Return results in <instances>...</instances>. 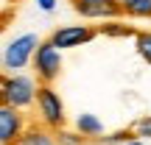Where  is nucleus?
Segmentation results:
<instances>
[{
  "label": "nucleus",
  "mask_w": 151,
  "mask_h": 145,
  "mask_svg": "<svg viewBox=\"0 0 151 145\" xmlns=\"http://www.w3.org/2000/svg\"><path fill=\"white\" fill-rule=\"evenodd\" d=\"M76 131L84 134V137H101V134H104V123L95 117V114L81 112L78 117H76Z\"/></svg>",
  "instance_id": "nucleus-9"
},
{
  "label": "nucleus",
  "mask_w": 151,
  "mask_h": 145,
  "mask_svg": "<svg viewBox=\"0 0 151 145\" xmlns=\"http://www.w3.org/2000/svg\"><path fill=\"white\" fill-rule=\"evenodd\" d=\"M14 145H59V140H56V131L45 129V126H28L25 134Z\"/></svg>",
  "instance_id": "nucleus-8"
},
{
  "label": "nucleus",
  "mask_w": 151,
  "mask_h": 145,
  "mask_svg": "<svg viewBox=\"0 0 151 145\" xmlns=\"http://www.w3.org/2000/svg\"><path fill=\"white\" fill-rule=\"evenodd\" d=\"M137 53L143 61L151 64V31H140L137 34Z\"/></svg>",
  "instance_id": "nucleus-12"
},
{
  "label": "nucleus",
  "mask_w": 151,
  "mask_h": 145,
  "mask_svg": "<svg viewBox=\"0 0 151 145\" xmlns=\"http://www.w3.org/2000/svg\"><path fill=\"white\" fill-rule=\"evenodd\" d=\"M70 3H73V11L81 14L84 20L109 22V20H118V17L123 14L120 0H70Z\"/></svg>",
  "instance_id": "nucleus-5"
},
{
  "label": "nucleus",
  "mask_w": 151,
  "mask_h": 145,
  "mask_svg": "<svg viewBox=\"0 0 151 145\" xmlns=\"http://www.w3.org/2000/svg\"><path fill=\"white\" fill-rule=\"evenodd\" d=\"M37 6L42 11H53V6H56V0H37Z\"/></svg>",
  "instance_id": "nucleus-16"
},
{
  "label": "nucleus",
  "mask_w": 151,
  "mask_h": 145,
  "mask_svg": "<svg viewBox=\"0 0 151 145\" xmlns=\"http://www.w3.org/2000/svg\"><path fill=\"white\" fill-rule=\"evenodd\" d=\"M39 45L42 42L37 39V34H22V36L11 39L3 50V67L9 70V75H14V70H22L25 64H34Z\"/></svg>",
  "instance_id": "nucleus-3"
},
{
  "label": "nucleus",
  "mask_w": 151,
  "mask_h": 145,
  "mask_svg": "<svg viewBox=\"0 0 151 145\" xmlns=\"http://www.w3.org/2000/svg\"><path fill=\"white\" fill-rule=\"evenodd\" d=\"M34 70H37L39 84H50V86H53V81L59 78V73H62V50L56 48L50 39H45V42L37 48Z\"/></svg>",
  "instance_id": "nucleus-4"
},
{
  "label": "nucleus",
  "mask_w": 151,
  "mask_h": 145,
  "mask_svg": "<svg viewBox=\"0 0 151 145\" xmlns=\"http://www.w3.org/2000/svg\"><path fill=\"white\" fill-rule=\"evenodd\" d=\"M95 36H98V28L92 25H62L50 34V42L59 50H67V48H81L84 42H90Z\"/></svg>",
  "instance_id": "nucleus-6"
},
{
  "label": "nucleus",
  "mask_w": 151,
  "mask_h": 145,
  "mask_svg": "<svg viewBox=\"0 0 151 145\" xmlns=\"http://www.w3.org/2000/svg\"><path fill=\"white\" fill-rule=\"evenodd\" d=\"M132 131H134V137L137 140H151V114H146V117H137L134 120V126H132Z\"/></svg>",
  "instance_id": "nucleus-15"
},
{
  "label": "nucleus",
  "mask_w": 151,
  "mask_h": 145,
  "mask_svg": "<svg viewBox=\"0 0 151 145\" xmlns=\"http://www.w3.org/2000/svg\"><path fill=\"white\" fill-rule=\"evenodd\" d=\"M132 140H137L134 137V131L132 129H123V131H115V134H109V137H104V145H126V142H132Z\"/></svg>",
  "instance_id": "nucleus-14"
},
{
  "label": "nucleus",
  "mask_w": 151,
  "mask_h": 145,
  "mask_svg": "<svg viewBox=\"0 0 151 145\" xmlns=\"http://www.w3.org/2000/svg\"><path fill=\"white\" fill-rule=\"evenodd\" d=\"M11 3H17V0H3V6H6V9H9V6H11Z\"/></svg>",
  "instance_id": "nucleus-17"
},
{
  "label": "nucleus",
  "mask_w": 151,
  "mask_h": 145,
  "mask_svg": "<svg viewBox=\"0 0 151 145\" xmlns=\"http://www.w3.org/2000/svg\"><path fill=\"white\" fill-rule=\"evenodd\" d=\"M0 98H3L6 106H14V109H28L37 103V95H39V84L31 78V75H22V73H14V75H3V86H0Z\"/></svg>",
  "instance_id": "nucleus-1"
},
{
  "label": "nucleus",
  "mask_w": 151,
  "mask_h": 145,
  "mask_svg": "<svg viewBox=\"0 0 151 145\" xmlns=\"http://www.w3.org/2000/svg\"><path fill=\"white\" fill-rule=\"evenodd\" d=\"M37 112H39V126L50 131H62L67 123L65 114V103H62L59 92L50 84H39V95H37Z\"/></svg>",
  "instance_id": "nucleus-2"
},
{
  "label": "nucleus",
  "mask_w": 151,
  "mask_h": 145,
  "mask_svg": "<svg viewBox=\"0 0 151 145\" xmlns=\"http://www.w3.org/2000/svg\"><path fill=\"white\" fill-rule=\"evenodd\" d=\"M120 6L132 20H151V0H120Z\"/></svg>",
  "instance_id": "nucleus-10"
},
{
  "label": "nucleus",
  "mask_w": 151,
  "mask_h": 145,
  "mask_svg": "<svg viewBox=\"0 0 151 145\" xmlns=\"http://www.w3.org/2000/svg\"><path fill=\"white\" fill-rule=\"evenodd\" d=\"M56 140H59V145H87V137L84 134H78V131H67V129L56 131Z\"/></svg>",
  "instance_id": "nucleus-13"
},
{
  "label": "nucleus",
  "mask_w": 151,
  "mask_h": 145,
  "mask_svg": "<svg viewBox=\"0 0 151 145\" xmlns=\"http://www.w3.org/2000/svg\"><path fill=\"white\" fill-rule=\"evenodd\" d=\"M98 34H104V36H115V39H123V36H134L137 39L140 31H134L132 25H126V22H120V20H109V22H104V25L98 28Z\"/></svg>",
  "instance_id": "nucleus-11"
},
{
  "label": "nucleus",
  "mask_w": 151,
  "mask_h": 145,
  "mask_svg": "<svg viewBox=\"0 0 151 145\" xmlns=\"http://www.w3.org/2000/svg\"><path fill=\"white\" fill-rule=\"evenodd\" d=\"M126 145H143V142L140 140H132V142H126Z\"/></svg>",
  "instance_id": "nucleus-18"
},
{
  "label": "nucleus",
  "mask_w": 151,
  "mask_h": 145,
  "mask_svg": "<svg viewBox=\"0 0 151 145\" xmlns=\"http://www.w3.org/2000/svg\"><path fill=\"white\" fill-rule=\"evenodd\" d=\"M25 129H28L25 114H22L20 109L3 103V106H0V142L3 145H14L22 134H25Z\"/></svg>",
  "instance_id": "nucleus-7"
}]
</instances>
